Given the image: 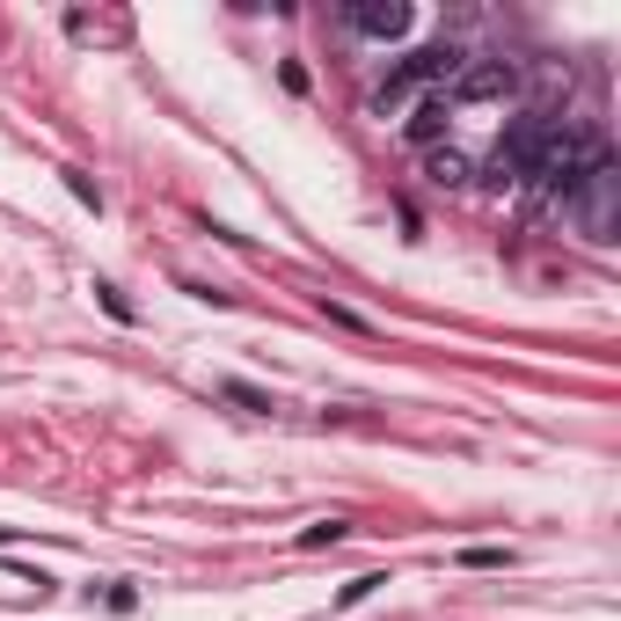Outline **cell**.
I'll list each match as a JSON object with an SVG mask.
<instances>
[{
	"label": "cell",
	"mask_w": 621,
	"mask_h": 621,
	"mask_svg": "<svg viewBox=\"0 0 621 621\" xmlns=\"http://www.w3.org/2000/svg\"><path fill=\"white\" fill-rule=\"evenodd\" d=\"M67 191H73V197H81V205H89V213H95V205H103V191H95V183H89V176H81V169H67Z\"/></svg>",
	"instance_id": "7c38bea8"
},
{
	"label": "cell",
	"mask_w": 621,
	"mask_h": 621,
	"mask_svg": "<svg viewBox=\"0 0 621 621\" xmlns=\"http://www.w3.org/2000/svg\"><path fill=\"white\" fill-rule=\"evenodd\" d=\"M570 205H578V227H586L592 242H614V220H621V169H614V154L592 161L586 183L570 191Z\"/></svg>",
	"instance_id": "7a4b0ae2"
},
{
	"label": "cell",
	"mask_w": 621,
	"mask_h": 621,
	"mask_svg": "<svg viewBox=\"0 0 621 621\" xmlns=\"http://www.w3.org/2000/svg\"><path fill=\"white\" fill-rule=\"evenodd\" d=\"M352 22H358L366 37H380V44L409 37V8H403V0H358V8H352Z\"/></svg>",
	"instance_id": "8992f818"
},
{
	"label": "cell",
	"mask_w": 621,
	"mask_h": 621,
	"mask_svg": "<svg viewBox=\"0 0 621 621\" xmlns=\"http://www.w3.org/2000/svg\"><path fill=\"white\" fill-rule=\"evenodd\" d=\"M380 586H388V578H352V586L337 592V607H358V600H373V592H380Z\"/></svg>",
	"instance_id": "8fae6325"
},
{
	"label": "cell",
	"mask_w": 621,
	"mask_h": 621,
	"mask_svg": "<svg viewBox=\"0 0 621 621\" xmlns=\"http://www.w3.org/2000/svg\"><path fill=\"white\" fill-rule=\"evenodd\" d=\"M0 541H8V527H0Z\"/></svg>",
	"instance_id": "5bb4252c"
},
{
	"label": "cell",
	"mask_w": 621,
	"mask_h": 621,
	"mask_svg": "<svg viewBox=\"0 0 621 621\" xmlns=\"http://www.w3.org/2000/svg\"><path fill=\"white\" fill-rule=\"evenodd\" d=\"M446 118H454V103H446V95H417V110L403 118V140H409V146H425V154H431V146L446 140Z\"/></svg>",
	"instance_id": "5b68a950"
},
{
	"label": "cell",
	"mask_w": 621,
	"mask_h": 621,
	"mask_svg": "<svg viewBox=\"0 0 621 621\" xmlns=\"http://www.w3.org/2000/svg\"><path fill=\"white\" fill-rule=\"evenodd\" d=\"M220 395H227V403H242V409H271V395H264V388H248V380H227Z\"/></svg>",
	"instance_id": "30bf717a"
},
{
	"label": "cell",
	"mask_w": 621,
	"mask_h": 621,
	"mask_svg": "<svg viewBox=\"0 0 621 621\" xmlns=\"http://www.w3.org/2000/svg\"><path fill=\"white\" fill-rule=\"evenodd\" d=\"M95 301H103L118 322H132V307H124V293H118V285H95Z\"/></svg>",
	"instance_id": "4fadbf2b"
},
{
	"label": "cell",
	"mask_w": 621,
	"mask_h": 621,
	"mask_svg": "<svg viewBox=\"0 0 621 621\" xmlns=\"http://www.w3.org/2000/svg\"><path fill=\"white\" fill-rule=\"evenodd\" d=\"M425 176L439 183V191H461V183H468V161L454 154V146H431V154H425Z\"/></svg>",
	"instance_id": "52a82bcc"
},
{
	"label": "cell",
	"mask_w": 621,
	"mask_h": 621,
	"mask_svg": "<svg viewBox=\"0 0 621 621\" xmlns=\"http://www.w3.org/2000/svg\"><path fill=\"white\" fill-rule=\"evenodd\" d=\"M461 570H512V549H461Z\"/></svg>",
	"instance_id": "9c48e42d"
},
{
	"label": "cell",
	"mask_w": 621,
	"mask_h": 621,
	"mask_svg": "<svg viewBox=\"0 0 621 621\" xmlns=\"http://www.w3.org/2000/svg\"><path fill=\"white\" fill-rule=\"evenodd\" d=\"M549 124L556 118H541V110H527V118H512V132L497 140V154H490V191H512V183H527L533 176V154H541V140H549Z\"/></svg>",
	"instance_id": "3957f363"
},
{
	"label": "cell",
	"mask_w": 621,
	"mask_h": 621,
	"mask_svg": "<svg viewBox=\"0 0 621 621\" xmlns=\"http://www.w3.org/2000/svg\"><path fill=\"white\" fill-rule=\"evenodd\" d=\"M607 146L592 140V132H578V124H549V140H541V154H533V191L556 197V205H570V191L586 183V169L600 161Z\"/></svg>",
	"instance_id": "6da1fadb"
},
{
	"label": "cell",
	"mask_w": 621,
	"mask_h": 621,
	"mask_svg": "<svg viewBox=\"0 0 621 621\" xmlns=\"http://www.w3.org/2000/svg\"><path fill=\"white\" fill-rule=\"evenodd\" d=\"M344 533H352L344 519H315V527H301V549H337Z\"/></svg>",
	"instance_id": "ba28073f"
},
{
	"label": "cell",
	"mask_w": 621,
	"mask_h": 621,
	"mask_svg": "<svg viewBox=\"0 0 621 621\" xmlns=\"http://www.w3.org/2000/svg\"><path fill=\"white\" fill-rule=\"evenodd\" d=\"M512 89H519V67H512V59H461V73H454L446 103H505Z\"/></svg>",
	"instance_id": "277c9868"
}]
</instances>
